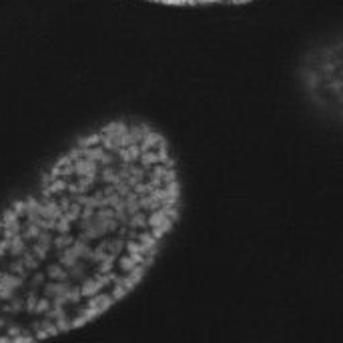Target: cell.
Returning <instances> with one entry per match:
<instances>
[{
	"label": "cell",
	"instance_id": "cell-1",
	"mask_svg": "<svg viewBox=\"0 0 343 343\" xmlns=\"http://www.w3.org/2000/svg\"><path fill=\"white\" fill-rule=\"evenodd\" d=\"M185 211L167 133L119 115L76 135L0 207V343L82 329L146 281Z\"/></svg>",
	"mask_w": 343,
	"mask_h": 343
},
{
	"label": "cell",
	"instance_id": "cell-2",
	"mask_svg": "<svg viewBox=\"0 0 343 343\" xmlns=\"http://www.w3.org/2000/svg\"><path fill=\"white\" fill-rule=\"evenodd\" d=\"M301 105L327 127L343 133V28L313 38L293 67Z\"/></svg>",
	"mask_w": 343,
	"mask_h": 343
},
{
	"label": "cell",
	"instance_id": "cell-3",
	"mask_svg": "<svg viewBox=\"0 0 343 343\" xmlns=\"http://www.w3.org/2000/svg\"><path fill=\"white\" fill-rule=\"evenodd\" d=\"M159 6H171V8H207V6H247L259 0H142Z\"/></svg>",
	"mask_w": 343,
	"mask_h": 343
}]
</instances>
